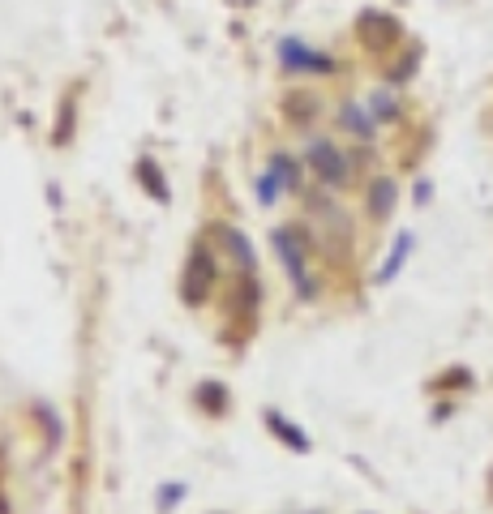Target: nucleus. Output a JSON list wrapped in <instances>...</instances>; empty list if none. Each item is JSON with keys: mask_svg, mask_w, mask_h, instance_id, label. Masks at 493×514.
<instances>
[{"mask_svg": "<svg viewBox=\"0 0 493 514\" xmlns=\"http://www.w3.org/2000/svg\"><path fill=\"white\" fill-rule=\"evenodd\" d=\"M137 180L150 189V197H167V180H159V172H155V163L150 159L137 163Z\"/></svg>", "mask_w": 493, "mask_h": 514, "instance_id": "obj_10", "label": "nucleus"}, {"mask_svg": "<svg viewBox=\"0 0 493 514\" xmlns=\"http://www.w3.org/2000/svg\"><path fill=\"white\" fill-rule=\"evenodd\" d=\"M391 210H394V185L391 180H374V189H369V214L386 219Z\"/></svg>", "mask_w": 493, "mask_h": 514, "instance_id": "obj_7", "label": "nucleus"}, {"mask_svg": "<svg viewBox=\"0 0 493 514\" xmlns=\"http://www.w3.org/2000/svg\"><path fill=\"white\" fill-rule=\"evenodd\" d=\"M408 249H412V236H399V241H394V253H391V262H386V266H382V283H386V279H391L394 271H399V266H403V257H408Z\"/></svg>", "mask_w": 493, "mask_h": 514, "instance_id": "obj_12", "label": "nucleus"}, {"mask_svg": "<svg viewBox=\"0 0 493 514\" xmlns=\"http://www.w3.org/2000/svg\"><path fill=\"white\" fill-rule=\"evenodd\" d=\"M309 163L327 185H347V172H352V167H347V159L330 142H313L309 146Z\"/></svg>", "mask_w": 493, "mask_h": 514, "instance_id": "obj_2", "label": "nucleus"}, {"mask_svg": "<svg viewBox=\"0 0 493 514\" xmlns=\"http://www.w3.org/2000/svg\"><path fill=\"white\" fill-rule=\"evenodd\" d=\"M344 125L352 128L356 138H369V133H374V116H365L356 103H347V108H344Z\"/></svg>", "mask_w": 493, "mask_h": 514, "instance_id": "obj_9", "label": "nucleus"}, {"mask_svg": "<svg viewBox=\"0 0 493 514\" xmlns=\"http://www.w3.org/2000/svg\"><path fill=\"white\" fill-rule=\"evenodd\" d=\"M270 172H280V180L288 189H300V167H296L288 155H275V159H270Z\"/></svg>", "mask_w": 493, "mask_h": 514, "instance_id": "obj_11", "label": "nucleus"}, {"mask_svg": "<svg viewBox=\"0 0 493 514\" xmlns=\"http://www.w3.org/2000/svg\"><path fill=\"white\" fill-rule=\"evenodd\" d=\"M280 172H266L262 180H258V202H262V206H270V202H275V197H280Z\"/></svg>", "mask_w": 493, "mask_h": 514, "instance_id": "obj_13", "label": "nucleus"}, {"mask_svg": "<svg viewBox=\"0 0 493 514\" xmlns=\"http://www.w3.org/2000/svg\"><path fill=\"white\" fill-rule=\"evenodd\" d=\"M361 39L369 48H391L394 39H399V26H394V17L386 14H365L361 17Z\"/></svg>", "mask_w": 493, "mask_h": 514, "instance_id": "obj_5", "label": "nucleus"}, {"mask_svg": "<svg viewBox=\"0 0 493 514\" xmlns=\"http://www.w3.org/2000/svg\"><path fill=\"white\" fill-rule=\"evenodd\" d=\"M197 399H202V407H206V412H223V386L206 382L202 390H197Z\"/></svg>", "mask_w": 493, "mask_h": 514, "instance_id": "obj_14", "label": "nucleus"}, {"mask_svg": "<svg viewBox=\"0 0 493 514\" xmlns=\"http://www.w3.org/2000/svg\"><path fill=\"white\" fill-rule=\"evenodd\" d=\"M275 249H280V257H283V266H288V274L296 279L300 296L309 300V296H313V279L305 274V249H300V236H296L292 227H280V232H275Z\"/></svg>", "mask_w": 493, "mask_h": 514, "instance_id": "obj_1", "label": "nucleus"}, {"mask_svg": "<svg viewBox=\"0 0 493 514\" xmlns=\"http://www.w3.org/2000/svg\"><path fill=\"white\" fill-rule=\"evenodd\" d=\"M280 56H283V64H288V69H313V73H330V69H335V61H330V56L305 48L300 39H283Z\"/></svg>", "mask_w": 493, "mask_h": 514, "instance_id": "obj_4", "label": "nucleus"}, {"mask_svg": "<svg viewBox=\"0 0 493 514\" xmlns=\"http://www.w3.org/2000/svg\"><path fill=\"white\" fill-rule=\"evenodd\" d=\"M181 493H185V484H167V489H159V506H176Z\"/></svg>", "mask_w": 493, "mask_h": 514, "instance_id": "obj_16", "label": "nucleus"}, {"mask_svg": "<svg viewBox=\"0 0 493 514\" xmlns=\"http://www.w3.org/2000/svg\"><path fill=\"white\" fill-rule=\"evenodd\" d=\"M211 283H214V262H211V253L202 249V253H194L189 271H185V300H189V305H202V300L211 296Z\"/></svg>", "mask_w": 493, "mask_h": 514, "instance_id": "obj_3", "label": "nucleus"}, {"mask_svg": "<svg viewBox=\"0 0 493 514\" xmlns=\"http://www.w3.org/2000/svg\"><path fill=\"white\" fill-rule=\"evenodd\" d=\"M374 116H382V120H391V116H394V99L386 95V90L374 95Z\"/></svg>", "mask_w": 493, "mask_h": 514, "instance_id": "obj_15", "label": "nucleus"}, {"mask_svg": "<svg viewBox=\"0 0 493 514\" xmlns=\"http://www.w3.org/2000/svg\"><path fill=\"white\" fill-rule=\"evenodd\" d=\"M219 241H223V249L236 257L241 271H253V244L245 241V232H236V227H219Z\"/></svg>", "mask_w": 493, "mask_h": 514, "instance_id": "obj_6", "label": "nucleus"}, {"mask_svg": "<svg viewBox=\"0 0 493 514\" xmlns=\"http://www.w3.org/2000/svg\"><path fill=\"white\" fill-rule=\"evenodd\" d=\"M266 424H270V429H280V437H283V442H288V446H296V450H309V437L300 433L296 424H288V420H283L280 412H266Z\"/></svg>", "mask_w": 493, "mask_h": 514, "instance_id": "obj_8", "label": "nucleus"}]
</instances>
